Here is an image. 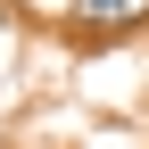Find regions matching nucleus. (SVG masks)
Instances as JSON below:
<instances>
[{"label": "nucleus", "mask_w": 149, "mask_h": 149, "mask_svg": "<svg viewBox=\"0 0 149 149\" xmlns=\"http://www.w3.org/2000/svg\"><path fill=\"white\" fill-rule=\"evenodd\" d=\"M83 8V25H133V17H149V0H74Z\"/></svg>", "instance_id": "nucleus-1"}]
</instances>
